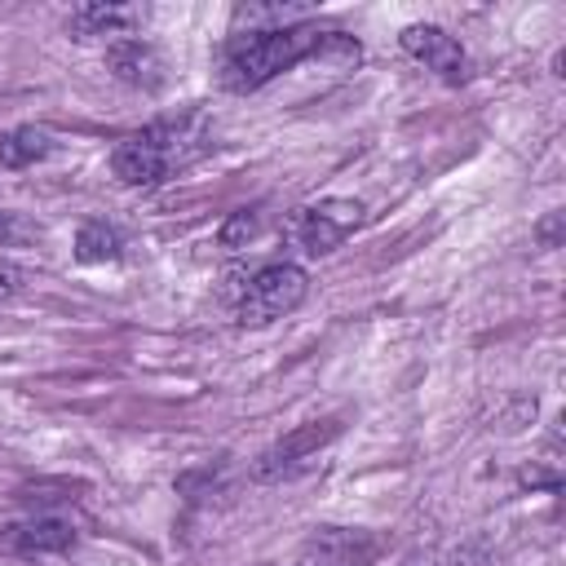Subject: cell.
Listing matches in <instances>:
<instances>
[{"mask_svg":"<svg viewBox=\"0 0 566 566\" xmlns=\"http://www.w3.org/2000/svg\"><path fill=\"white\" fill-rule=\"evenodd\" d=\"M332 40H336V31H323L314 22H287V27L234 35L221 49V84L230 93H252V88L270 84L274 75L292 71L296 62L318 57L323 49H332Z\"/></svg>","mask_w":566,"mask_h":566,"instance_id":"1","label":"cell"},{"mask_svg":"<svg viewBox=\"0 0 566 566\" xmlns=\"http://www.w3.org/2000/svg\"><path fill=\"white\" fill-rule=\"evenodd\" d=\"M172 164H181V128L177 124H150L142 133L119 137L111 150V172L137 190L159 186L172 172Z\"/></svg>","mask_w":566,"mask_h":566,"instance_id":"2","label":"cell"},{"mask_svg":"<svg viewBox=\"0 0 566 566\" xmlns=\"http://www.w3.org/2000/svg\"><path fill=\"white\" fill-rule=\"evenodd\" d=\"M305 292H310V274H305L301 265H292V261H270V265H261V270L243 283L239 305H234V318H239L243 327H265V323H274V318H283V314H292V310L305 301Z\"/></svg>","mask_w":566,"mask_h":566,"instance_id":"3","label":"cell"},{"mask_svg":"<svg viewBox=\"0 0 566 566\" xmlns=\"http://www.w3.org/2000/svg\"><path fill=\"white\" fill-rule=\"evenodd\" d=\"M367 208L358 199H323V203H305L283 221V234L296 252L305 256H327L336 252L358 226H363Z\"/></svg>","mask_w":566,"mask_h":566,"instance_id":"4","label":"cell"},{"mask_svg":"<svg viewBox=\"0 0 566 566\" xmlns=\"http://www.w3.org/2000/svg\"><path fill=\"white\" fill-rule=\"evenodd\" d=\"M340 433V420L327 416V420H305L296 429H287L283 438H274L248 469L252 482H283V478H296L332 438Z\"/></svg>","mask_w":566,"mask_h":566,"instance_id":"5","label":"cell"},{"mask_svg":"<svg viewBox=\"0 0 566 566\" xmlns=\"http://www.w3.org/2000/svg\"><path fill=\"white\" fill-rule=\"evenodd\" d=\"M380 553L385 539L367 526H314L292 566H371Z\"/></svg>","mask_w":566,"mask_h":566,"instance_id":"6","label":"cell"},{"mask_svg":"<svg viewBox=\"0 0 566 566\" xmlns=\"http://www.w3.org/2000/svg\"><path fill=\"white\" fill-rule=\"evenodd\" d=\"M398 44H402L407 57H416L424 71H433L447 84H464L473 75V62H469L464 44L451 31H442L438 22H411V27H402Z\"/></svg>","mask_w":566,"mask_h":566,"instance_id":"7","label":"cell"},{"mask_svg":"<svg viewBox=\"0 0 566 566\" xmlns=\"http://www.w3.org/2000/svg\"><path fill=\"white\" fill-rule=\"evenodd\" d=\"M75 522L71 517H57V513H35V517H22V522H9L0 526V548L4 553H18V557H40V553H62L75 544Z\"/></svg>","mask_w":566,"mask_h":566,"instance_id":"8","label":"cell"},{"mask_svg":"<svg viewBox=\"0 0 566 566\" xmlns=\"http://www.w3.org/2000/svg\"><path fill=\"white\" fill-rule=\"evenodd\" d=\"M106 66H111L115 80H124V84H133V88H146V93L164 84V57H159V49H155L150 40H142V35H124V40L106 44Z\"/></svg>","mask_w":566,"mask_h":566,"instance_id":"9","label":"cell"},{"mask_svg":"<svg viewBox=\"0 0 566 566\" xmlns=\"http://www.w3.org/2000/svg\"><path fill=\"white\" fill-rule=\"evenodd\" d=\"M133 22H137L133 9H119V4H80V9H71V22L66 27L75 31V40L111 35V44H115V40L133 35Z\"/></svg>","mask_w":566,"mask_h":566,"instance_id":"10","label":"cell"},{"mask_svg":"<svg viewBox=\"0 0 566 566\" xmlns=\"http://www.w3.org/2000/svg\"><path fill=\"white\" fill-rule=\"evenodd\" d=\"M119 256H124V234H119L111 221L93 217V221H84V226L75 230V261H84V265H106V261H119Z\"/></svg>","mask_w":566,"mask_h":566,"instance_id":"11","label":"cell"},{"mask_svg":"<svg viewBox=\"0 0 566 566\" xmlns=\"http://www.w3.org/2000/svg\"><path fill=\"white\" fill-rule=\"evenodd\" d=\"M53 150V137L35 124H18L0 133V168H31Z\"/></svg>","mask_w":566,"mask_h":566,"instance_id":"12","label":"cell"},{"mask_svg":"<svg viewBox=\"0 0 566 566\" xmlns=\"http://www.w3.org/2000/svg\"><path fill=\"white\" fill-rule=\"evenodd\" d=\"M256 230H261V212H256V208H239V212L226 217V226H221V243H226V248H243Z\"/></svg>","mask_w":566,"mask_h":566,"instance_id":"13","label":"cell"},{"mask_svg":"<svg viewBox=\"0 0 566 566\" xmlns=\"http://www.w3.org/2000/svg\"><path fill=\"white\" fill-rule=\"evenodd\" d=\"M447 566H495V562H491L486 544H460V548L447 557Z\"/></svg>","mask_w":566,"mask_h":566,"instance_id":"14","label":"cell"},{"mask_svg":"<svg viewBox=\"0 0 566 566\" xmlns=\"http://www.w3.org/2000/svg\"><path fill=\"white\" fill-rule=\"evenodd\" d=\"M18 287H22V274H18L13 265H4V261H0V305H4V301H9Z\"/></svg>","mask_w":566,"mask_h":566,"instance_id":"15","label":"cell"}]
</instances>
